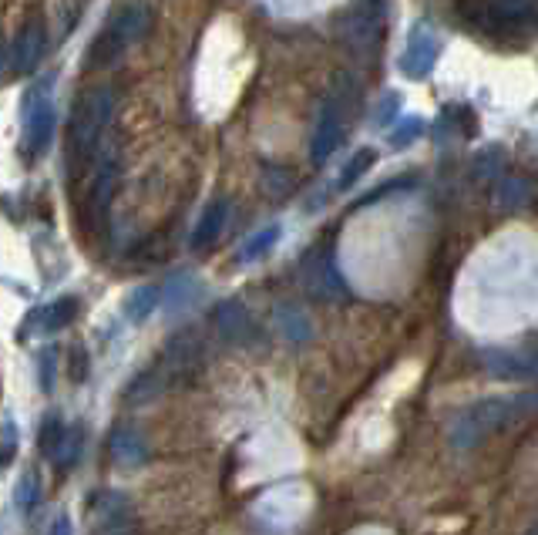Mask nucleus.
<instances>
[{
    "instance_id": "4",
    "label": "nucleus",
    "mask_w": 538,
    "mask_h": 535,
    "mask_svg": "<svg viewBox=\"0 0 538 535\" xmlns=\"http://www.w3.org/2000/svg\"><path fill=\"white\" fill-rule=\"evenodd\" d=\"M212 330H216V337L229 347H246L256 340L253 313H249L239 300L216 303V310H212Z\"/></svg>"
},
{
    "instance_id": "27",
    "label": "nucleus",
    "mask_w": 538,
    "mask_h": 535,
    "mask_svg": "<svg viewBox=\"0 0 538 535\" xmlns=\"http://www.w3.org/2000/svg\"><path fill=\"white\" fill-rule=\"evenodd\" d=\"M37 502H41V482H37L34 472H27L21 478V485H17V505H21L24 512H34Z\"/></svg>"
},
{
    "instance_id": "8",
    "label": "nucleus",
    "mask_w": 538,
    "mask_h": 535,
    "mask_svg": "<svg viewBox=\"0 0 538 535\" xmlns=\"http://www.w3.org/2000/svg\"><path fill=\"white\" fill-rule=\"evenodd\" d=\"M441 44L434 38V31L428 24H417L407 38V48L401 54V71L411 81H424L434 71V61H438Z\"/></svg>"
},
{
    "instance_id": "9",
    "label": "nucleus",
    "mask_w": 538,
    "mask_h": 535,
    "mask_svg": "<svg viewBox=\"0 0 538 535\" xmlns=\"http://www.w3.org/2000/svg\"><path fill=\"white\" fill-rule=\"evenodd\" d=\"M44 51H48V34H44V24L41 21H27L17 38L7 51V68L11 75H31V71L41 64Z\"/></svg>"
},
{
    "instance_id": "24",
    "label": "nucleus",
    "mask_w": 538,
    "mask_h": 535,
    "mask_svg": "<svg viewBox=\"0 0 538 535\" xmlns=\"http://www.w3.org/2000/svg\"><path fill=\"white\" fill-rule=\"evenodd\" d=\"M374 162H377V152L374 149H357L354 155H350V162L343 165V172H340V182L337 186L340 189H347V186H354V182L364 175L367 169H374Z\"/></svg>"
},
{
    "instance_id": "22",
    "label": "nucleus",
    "mask_w": 538,
    "mask_h": 535,
    "mask_svg": "<svg viewBox=\"0 0 538 535\" xmlns=\"http://www.w3.org/2000/svg\"><path fill=\"white\" fill-rule=\"evenodd\" d=\"M276 243H280V226H276V223H273V226H263L256 236H249V239H246L243 249H239V263H253V260H259V256H266Z\"/></svg>"
},
{
    "instance_id": "14",
    "label": "nucleus",
    "mask_w": 538,
    "mask_h": 535,
    "mask_svg": "<svg viewBox=\"0 0 538 535\" xmlns=\"http://www.w3.org/2000/svg\"><path fill=\"white\" fill-rule=\"evenodd\" d=\"M377 24H380V17H377L374 7H364V11L350 14V17H347V41H350V48H354V51L374 48V41H377Z\"/></svg>"
},
{
    "instance_id": "7",
    "label": "nucleus",
    "mask_w": 538,
    "mask_h": 535,
    "mask_svg": "<svg viewBox=\"0 0 538 535\" xmlns=\"http://www.w3.org/2000/svg\"><path fill=\"white\" fill-rule=\"evenodd\" d=\"M485 27L498 34H522L538 24L535 0H488L485 7Z\"/></svg>"
},
{
    "instance_id": "2",
    "label": "nucleus",
    "mask_w": 538,
    "mask_h": 535,
    "mask_svg": "<svg viewBox=\"0 0 538 535\" xmlns=\"http://www.w3.org/2000/svg\"><path fill=\"white\" fill-rule=\"evenodd\" d=\"M111 112H115V95H111L108 85L88 88L85 98L78 101L71 118V142H68L71 162H78V169L88 165L91 155L98 152L101 135H105V128L111 122Z\"/></svg>"
},
{
    "instance_id": "31",
    "label": "nucleus",
    "mask_w": 538,
    "mask_h": 535,
    "mask_svg": "<svg viewBox=\"0 0 538 535\" xmlns=\"http://www.w3.org/2000/svg\"><path fill=\"white\" fill-rule=\"evenodd\" d=\"M51 535H71V522L68 519H58V522H54Z\"/></svg>"
},
{
    "instance_id": "3",
    "label": "nucleus",
    "mask_w": 538,
    "mask_h": 535,
    "mask_svg": "<svg viewBox=\"0 0 538 535\" xmlns=\"http://www.w3.org/2000/svg\"><path fill=\"white\" fill-rule=\"evenodd\" d=\"M148 27H152V11H148L145 4H138V0H128V4H122L108 17L105 31H101L95 44H91V61L111 64L115 58H122L132 44L145 38Z\"/></svg>"
},
{
    "instance_id": "10",
    "label": "nucleus",
    "mask_w": 538,
    "mask_h": 535,
    "mask_svg": "<svg viewBox=\"0 0 538 535\" xmlns=\"http://www.w3.org/2000/svg\"><path fill=\"white\" fill-rule=\"evenodd\" d=\"M54 135V105L48 98H41V91L31 95V105H27L24 115V149L31 159H41L44 149L51 145Z\"/></svg>"
},
{
    "instance_id": "19",
    "label": "nucleus",
    "mask_w": 538,
    "mask_h": 535,
    "mask_svg": "<svg viewBox=\"0 0 538 535\" xmlns=\"http://www.w3.org/2000/svg\"><path fill=\"white\" fill-rule=\"evenodd\" d=\"M296 189V175L290 165H280V162H266L263 165V192L269 199H286L290 192Z\"/></svg>"
},
{
    "instance_id": "16",
    "label": "nucleus",
    "mask_w": 538,
    "mask_h": 535,
    "mask_svg": "<svg viewBox=\"0 0 538 535\" xmlns=\"http://www.w3.org/2000/svg\"><path fill=\"white\" fill-rule=\"evenodd\" d=\"M159 303H162V287H159V283H145V287L128 293L125 313H128V320H132V324H142V320L152 317Z\"/></svg>"
},
{
    "instance_id": "12",
    "label": "nucleus",
    "mask_w": 538,
    "mask_h": 535,
    "mask_svg": "<svg viewBox=\"0 0 538 535\" xmlns=\"http://www.w3.org/2000/svg\"><path fill=\"white\" fill-rule=\"evenodd\" d=\"M226 223H229V199H212L206 209H202L196 229H192L189 236V246L192 253H206L222 239L226 233Z\"/></svg>"
},
{
    "instance_id": "29",
    "label": "nucleus",
    "mask_w": 538,
    "mask_h": 535,
    "mask_svg": "<svg viewBox=\"0 0 538 535\" xmlns=\"http://www.w3.org/2000/svg\"><path fill=\"white\" fill-rule=\"evenodd\" d=\"M394 115H397V95L391 91V95H384V101H380V108L374 112V118L380 125H387V122H394Z\"/></svg>"
},
{
    "instance_id": "11",
    "label": "nucleus",
    "mask_w": 538,
    "mask_h": 535,
    "mask_svg": "<svg viewBox=\"0 0 538 535\" xmlns=\"http://www.w3.org/2000/svg\"><path fill=\"white\" fill-rule=\"evenodd\" d=\"M485 367L502 381H522L538 374V347L528 350H485Z\"/></svg>"
},
{
    "instance_id": "5",
    "label": "nucleus",
    "mask_w": 538,
    "mask_h": 535,
    "mask_svg": "<svg viewBox=\"0 0 538 535\" xmlns=\"http://www.w3.org/2000/svg\"><path fill=\"white\" fill-rule=\"evenodd\" d=\"M303 283H306V293H310V297H317V300H343L350 293L347 283H343V276L337 273V266H333L330 249L306 256Z\"/></svg>"
},
{
    "instance_id": "15",
    "label": "nucleus",
    "mask_w": 538,
    "mask_h": 535,
    "mask_svg": "<svg viewBox=\"0 0 538 535\" xmlns=\"http://www.w3.org/2000/svg\"><path fill=\"white\" fill-rule=\"evenodd\" d=\"M145 455H148L145 441L135 428H118L115 435H111V458H115L118 465H125V468L142 465Z\"/></svg>"
},
{
    "instance_id": "1",
    "label": "nucleus",
    "mask_w": 538,
    "mask_h": 535,
    "mask_svg": "<svg viewBox=\"0 0 538 535\" xmlns=\"http://www.w3.org/2000/svg\"><path fill=\"white\" fill-rule=\"evenodd\" d=\"M525 414H538V398H488V401H478L475 408H468L461 414L458 421H454V445L458 448H471L475 441H481L485 435H495V431H502L505 424H512L518 418H525Z\"/></svg>"
},
{
    "instance_id": "26",
    "label": "nucleus",
    "mask_w": 538,
    "mask_h": 535,
    "mask_svg": "<svg viewBox=\"0 0 538 535\" xmlns=\"http://www.w3.org/2000/svg\"><path fill=\"white\" fill-rule=\"evenodd\" d=\"M394 125L397 128H394L391 135H387V138H391L394 149H407V145L417 142V138L424 135V122H421V118H397Z\"/></svg>"
},
{
    "instance_id": "25",
    "label": "nucleus",
    "mask_w": 538,
    "mask_h": 535,
    "mask_svg": "<svg viewBox=\"0 0 538 535\" xmlns=\"http://www.w3.org/2000/svg\"><path fill=\"white\" fill-rule=\"evenodd\" d=\"M81 448H85V428H68V438H64L61 451L54 455V465H58L61 472H68L74 461L81 458Z\"/></svg>"
},
{
    "instance_id": "30",
    "label": "nucleus",
    "mask_w": 538,
    "mask_h": 535,
    "mask_svg": "<svg viewBox=\"0 0 538 535\" xmlns=\"http://www.w3.org/2000/svg\"><path fill=\"white\" fill-rule=\"evenodd\" d=\"M498 165H502V159H498V152H485V159H478V162H475V175H478V179H488V175L495 172Z\"/></svg>"
},
{
    "instance_id": "20",
    "label": "nucleus",
    "mask_w": 538,
    "mask_h": 535,
    "mask_svg": "<svg viewBox=\"0 0 538 535\" xmlns=\"http://www.w3.org/2000/svg\"><path fill=\"white\" fill-rule=\"evenodd\" d=\"M528 196H532V186H528V179L522 175H502V182H498V192H495V202L502 209H522Z\"/></svg>"
},
{
    "instance_id": "21",
    "label": "nucleus",
    "mask_w": 538,
    "mask_h": 535,
    "mask_svg": "<svg viewBox=\"0 0 538 535\" xmlns=\"http://www.w3.org/2000/svg\"><path fill=\"white\" fill-rule=\"evenodd\" d=\"M37 317H41V327L48 330V334H51V330H64L74 317H78V300L61 297V300H54L51 307H44Z\"/></svg>"
},
{
    "instance_id": "6",
    "label": "nucleus",
    "mask_w": 538,
    "mask_h": 535,
    "mask_svg": "<svg viewBox=\"0 0 538 535\" xmlns=\"http://www.w3.org/2000/svg\"><path fill=\"white\" fill-rule=\"evenodd\" d=\"M340 138H343V105L337 95H330L317 112V125H313V138H310V159L323 165L337 152Z\"/></svg>"
},
{
    "instance_id": "23",
    "label": "nucleus",
    "mask_w": 538,
    "mask_h": 535,
    "mask_svg": "<svg viewBox=\"0 0 538 535\" xmlns=\"http://www.w3.org/2000/svg\"><path fill=\"white\" fill-rule=\"evenodd\" d=\"M64 438H68V428L61 424L58 414H48L41 424V435H37V448H41V455L54 461V455H58L61 445H64Z\"/></svg>"
},
{
    "instance_id": "13",
    "label": "nucleus",
    "mask_w": 538,
    "mask_h": 535,
    "mask_svg": "<svg viewBox=\"0 0 538 535\" xmlns=\"http://www.w3.org/2000/svg\"><path fill=\"white\" fill-rule=\"evenodd\" d=\"M115 179H118V162L115 155H108V162H101V172H98V182L88 196V216L101 223L108 216V202H111V192H115Z\"/></svg>"
},
{
    "instance_id": "17",
    "label": "nucleus",
    "mask_w": 538,
    "mask_h": 535,
    "mask_svg": "<svg viewBox=\"0 0 538 535\" xmlns=\"http://www.w3.org/2000/svg\"><path fill=\"white\" fill-rule=\"evenodd\" d=\"M199 297V283H196V276H189V273H175L169 283L162 287V303L169 310H182V307H189L192 300Z\"/></svg>"
},
{
    "instance_id": "32",
    "label": "nucleus",
    "mask_w": 538,
    "mask_h": 535,
    "mask_svg": "<svg viewBox=\"0 0 538 535\" xmlns=\"http://www.w3.org/2000/svg\"><path fill=\"white\" fill-rule=\"evenodd\" d=\"M528 535H538V525H535V529H532V532H528Z\"/></svg>"
},
{
    "instance_id": "18",
    "label": "nucleus",
    "mask_w": 538,
    "mask_h": 535,
    "mask_svg": "<svg viewBox=\"0 0 538 535\" xmlns=\"http://www.w3.org/2000/svg\"><path fill=\"white\" fill-rule=\"evenodd\" d=\"M276 327H280V334L290 340V344H306L313 334L310 320H306L296 307H290V303H280V307H276Z\"/></svg>"
},
{
    "instance_id": "28",
    "label": "nucleus",
    "mask_w": 538,
    "mask_h": 535,
    "mask_svg": "<svg viewBox=\"0 0 538 535\" xmlns=\"http://www.w3.org/2000/svg\"><path fill=\"white\" fill-rule=\"evenodd\" d=\"M14 448H17V428H14V421L7 418L4 421V448H0V458H4V465H11V461H14Z\"/></svg>"
}]
</instances>
